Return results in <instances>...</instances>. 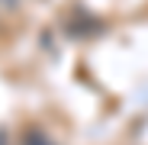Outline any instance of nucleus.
Returning a JSON list of instances; mask_svg holds the SVG:
<instances>
[{
    "instance_id": "nucleus-1",
    "label": "nucleus",
    "mask_w": 148,
    "mask_h": 145,
    "mask_svg": "<svg viewBox=\"0 0 148 145\" xmlns=\"http://www.w3.org/2000/svg\"><path fill=\"white\" fill-rule=\"evenodd\" d=\"M19 3V0H0V13H7V10H13Z\"/></svg>"
},
{
    "instance_id": "nucleus-2",
    "label": "nucleus",
    "mask_w": 148,
    "mask_h": 145,
    "mask_svg": "<svg viewBox=\"0 0 148 145\" xmlns=\"http://www.w3.org/2000/svg\"><path fill=\"white\" fill-rule=\"evenodd\" d=\"M29 145H52V142H48V139H45V135H42V139H39V135H36V139H32V142H29Z\"/></svg>"
}]
</instances>
